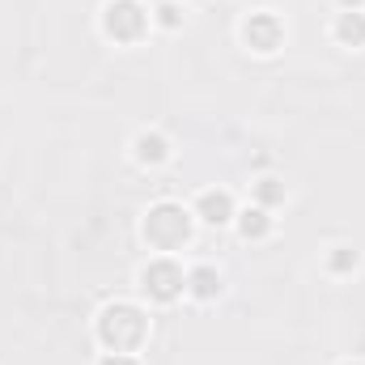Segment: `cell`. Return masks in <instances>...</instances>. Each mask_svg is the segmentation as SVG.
Returning a JSON list of instances; mask_svg holds the SVG:
<instances>
[{
	"label": "cell",
	"mask_w": 365,
	"mask_h": 365,
	"mask_svg": "<svg viewBox=\"0 0 365 365\" xmlns=\"http://www.w3.org/2000/svg\"><path fill=\"white\" fill-rule=\"evenodd\" d=\"M93 331H98V344H102L106 353H136V349L149 340V319H145V310L132 306V302H106V306L98 310Z\"/></svg>",
	"instance_id": "1"
},
{
	"label": "cell",
	"mask_w": 365,
	"mask_h": 365,
	"mask_svg": "<svg viewBox=\"0 0 365 365\" xmlns=\"http://www.w3.org/2000/svg\"><path fill=\"white\" fill-rule=\"evenodd\" d=\"M191 217H195V212H187L175 200L153 204V208L145 212V225H140V230H145V242H149L153 251H162V255L187 247V242H191Z\"/></svg>",
	"instance_id": "2"
},
{
	"label": "cell",
	"mask_w": 365,
	"mask_h": 365,
	"mask_svg": "<svg viewBox=\"0 0 365 365\" xmlns=\"http://www.w3.org/2000/svg\"><path fill=\"white\" fill-rule=\"evenodd\" d=\"M149 26H153V13L140 0H110L102 9V30L115 43H136V38H145Z\"/></svg>",
	"instance_id": "3"
},
{
	"label": "cell",
	"mask_w": 365,
	"mask_h": 365,
	"mask_svg": "<svg viewBox=\"0 0 365 365\" xmlns=\"http://www.w3.org/2000/svg\"><path fill=\"white\" fill-rule=\"evenodd\" d=\"M140 289H145V297H149V302L170 306L175 297L187 293V272H182L170 255H153V259L140 268Z\"/></svg>",
	"instance_id": "4"
},
{
	"label": "cell",
	"mask_w": 365,
	"mask_h": 365,
	"mask_svg": "<svg viewBox=\"0 0 365 365\" xmlns=\"http://www.w3.org/2000/svg\"><path fill=\"white\" fill-rule=\"evenodd\" d=\"M242 38H247L251 51L272 56L276 47L284 43V21H280L276 13H251V17L242 21Z\"/></svg>",
	"instance_id": "5"
},
{
	"label": "cell",
	"mask_w": 365,
	"mask_h": 365,
	"mask_svg": "<svg viewBox=\"0 0 365 365\" xmlns=\"http://www.w3.org/2000/svg\"><path fill=\"white\" fill-rule=\"evenodd\" d=\"M234 212H238V208H234V195L221 191V187H208V191L195 195V217H200L204 225H230Z\"/></svg>",
	"instance_id": "6"
},
{
	"label": "cell",
	"mask_w": 365,
	"mask_h": 365,
	"mask_svg": "<svg viewBox=\"0 0 365 365\" xmlns=\"http://www.w3.org/2000/svg\"><path fill=\"white\" fill-rule=\"evenodd\" d=\"M132 158H136L140 166H162V162H170V140H166L162 132H136Z\"/></svg>",
	"instance_id": "7"
},
{
	"label": "cell",
	"mask_w": 365,
	"mask_h": 365,
	"mask_svg": "<svg viewBox=\"0 0 365 365\" xmlns=\"http://www.w3.org/2000/svg\"><path fill=\"white\" fill-rule=\"evenodd\" d=\"M221 289H225V280H221V272L212 264H195L187 272V293L195 302H212V297H221Z\"/></svg>",
	"instance_id": "8"
},
{
	"label": "cell",
	"mask_w": 365,
	"mask_h": 365,
	"mask_svg": "<svg viewBox=\"0 0 365 365\" xmlns=\"http://www.w3.org/2000/svg\"><path fill=\"white\" fill-rule=\"evenodd\" d=\"M234 225H238V234H242L247 242H259V238H268V234H272V212H268V208H259V204H251V208L234 212Z\"/></svg>",
	"instance_id": "9"
},
{
	"label": "cell",
	"mask_w": 365,
	"mask_h": 365,
	"mask_svg": "<svg viewBox=\"0 0 365 365\" xmlns=\"http://www.w3.org/2000/svg\"><path fill=\"white\" fill-rule=\"evenodd\" d=\"M331 34H336L344 47H365V9H340Z\"/></svg>",
	"instance_id": "10"
},
{
	"label": "cell",
	"mask_w": 365,
	"mask_h": 365,
	"mask_svg": "<svg viewBox=\"0 0 365 365\" xmlns=\"http://www.w3.org/2000/svg\"><path fill=\"white\" fill-rule=\"evenodd\" d=\"M251 195H255V204H259V208H268V212H272L276 204H284V182L276 179V175H264V179L251 182Z\"/></svg>",
	"instance_id": "11"
},
{
	"label": "cell",
	"mask_w": 365,
	"mask_h": 365,
	"mask_svg": "<svg viewBox=\"0 0 365 365\" xmlns=\"http://www.w3.org/2000/svg\"><path fill=\"white\" fill-rule=\"evenodd\" d=\"M357 259H361V255H357L353 247H331V251H327V272H336V276L353 272V268H357Z\"/></svg>",
	"instance_id": "12"
},
{
	"label": "cell",
	"mask_w": 365,
	"mask_h": 365,
	"mask_svg": "<svg viewBox=\"0 0 365 365\" xmlns=\"http://www.w3.org/2000/svg\"><path fill=\"white\" fill-rule=\"evenodd\" d=\"M153 21H158L162 30H179L182 26V9L175 4V0H162V4L153 9Z\"/></svg>",
	"instance_id": "13"
},
{
	"label": "cell",
	"mask_w": 365,
	"mask_h": 365,
	"mask_svg": "<svg viewBox=\"0 0 365 365\" xmlns=\"http://www.w3.org/2000/svg\"><path fill=\"white\" fill-rule=\"evenodd\" d=\"M98 365H136V357H132V353H106Z\"/></svg>",
	"instance_id": "14"
},
{
	"label": "cell",
	"mask_w": 365,
	"mask_h": 365,
	"mask_svg": "<svg viewBox=\"0 0 365 365\" xmlns=\"http://www.w3.org/2000/svg\"><path fill=\"white\" fill-rule=\"evenodd\" d=\"M340 4H344V9H361V0H340Z\"/></svg>",
	"instance_id": "15"
},
{
	"label": "cell",
	"mask_w": 365,
	"mask_h": 365,
	"mask_svg": "<svg viewBox=\"0 0 365 365\" xmlns=\"http://www.w3.org/2000/svg\"><path fill=\"white\" fill-rule=\"evenodd\" d=\"M340 365H365V361H340Z\"/></svg>",
	"instance_id": "16"
}]
</instances>
